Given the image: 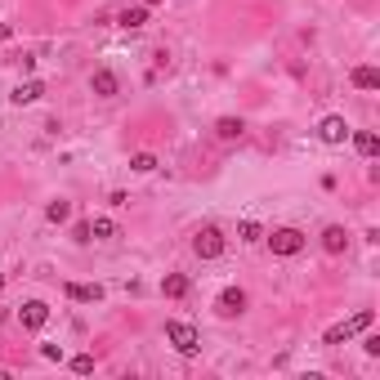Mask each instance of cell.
<instances>
[{"label": "cell", "instance_id": "cell-1", "mask_svg": "<svg viewBox=\"0 0 380 380\" xmlns=\"http://www.w3.org/2000/svg\"><path fill=\"white\" fill-rule=\"evenodd\" d=\"M371 322H376V313H371V309H358L349 322H336V327H332V332H327L322 340H327V344H340V340H349V336H358V332H367Z\"/></svg>", "mask_w": 380, "mask_h": 380}, {"label": "cell", "instance_id": "cell-2", "mask_svg": "<svg viewBox=\"0 0 380 380\" xmlns=\"http://www.w3.org/2000/svg\"><path fill=\"white\" fill-rule=\"evenodd\" d=\"M166 340H170V344H175V349L184 354V358H192L197 349H202V336H197L188 322H166Z\"/></svg>", "mask_w": 380, "mask_h": 380}, {"label": "cell", "instance_id": "cell-3", "mask_svg": "<svg viewBox=\"0 0 380 380\" xmlns=\"http://www.w3.org/2000/svg\"><path fill=\"white\" fill-rule=\"evenodd\" d=\"M192 251L202 255V260H220V255H224V233H220V228H210V224H206L202 233L192 237Z\"/></svg>", "mask_w": 380, "mask_h": 380}, {"label": "cell", "instance_id": "cell-4", "mask_svg": "<svg viewBox=\"0 0 380 380\" xmlns=\"http://www.w3.org/2000/svg\"><path fill=\"white\" fill-rule=\"evenodd\" d=\"M269 246H273V255H300L304 251V233L300 228H277V233L269 237Z\"/></svg>", "mask_w": 380, "mask_h": 380}, {"label": "cell", "instance_id": "cell-5", "mask_svg": "<svg viewBox=\"0 0 380 380\" xmlns=\"http://www.w3.org/2000/svg\"><path fill=\"white\" fill-rule=\"evenodd\" d=\"M19 322L27 327V332H41V327L49 322V304H45V300H27V304L19 309Z\"/></svg>", "mask_w": 380, "mask_h": 380}, {"label": "cell", "instance_id": "cell-6", "mask_svg": "<svg viewBox=\"0 0 380 380\" xmlns=\"http://www.w3.org/2000/svg\"><path fill=\"white\" fill-rule=\"evenodd\" d=\"M215 309H220L224 318H237V313L246 309V291H237V287H228V291H220V300H215Z\"/></svg>", "mask_w": 380, "mask_h": 380}, {"label": "cell", "instance_id": "cell-7", "mask_svg": "<svg viewBox=\"0 0 380 380\" xmlns=\"http://www.w3.org/2000/svg\"><path fill=\"white\" fill-rule=\"evenodd\" d=\"M318 139H322V143H344V139H349V125H344V117H327V121L318 125Z\"/></svg>", "mask_w": 380, "mask_h": 380}, {"label": "cell", "instance_id": "cell-8", "mask_svg": "<svg viewBox=\"0 0 380 380\" xmlns=\"http://www.w3.org/2000/svg\"><path fill=\"white\" fill-rule=\"evenodd\" d=\"M90 86H94V94H98V98H112V94H117V90H121V81H117V72H108V68H98V72L90 76Z\"/></svg>", "mask_w": 380, "mask_h": 380}, {"label": "cell", "instance_id": "cell-9", "mask_svg": "<svg viewBox=\"0 0 380 380\" xmlns=\"http://www.w3.org/2000/svg\"><path fill=\"white\" fill-rule=\"evenodd\" d=\"M344 246H349V233H344L340 224H332V228L322 233V251H327V255H340Z\"/></svg>", "mask_w": 380, "mask_h": 380}, {"label": "cell", "instance_id": "cell-10", "mask_svg": "<svg viewBox=\"0 0 380 380\" xmlns=\"http://www.w3.org/2000/svg\"><path fill=\"white\" fill-rule=\"evenodd\" d=\"M63 291H68V300H81V304H94V300H103V287H86V282H68Z\"/></svg>", "mask_w": 380, "mask_h": 380}, {"label": "cell", "instance_id": "cell-11", "mask_svg": "<svg viewBox=\"0 0 380 380\" xmlns=\"http://www.w3.org/2000/svg\"><path fill=\"white\" fill-rule=\"evenodd\" d=\"M215 135H220L224 143H233V139L246 135V125H242V117H220V121H215Z\"/></svg>", "mask_w": 380, "mask_h": 380}, {"label": "cell", "instance_id": "cell-12", "mask_svg": "<svg viewBox=\"0 0 380 380\" xmlns=\"http://www.w3.org/2000/svg\"><path fill=\"white\" fill-rule=\"evenodd\" d=\"M41 94H45V86H41V81H23V86H19V90H14L9 98H14V103H19V108H23V103H36V98H41Z\"/></svg>", "mask_w": 380, "mask_h": 380}, {"label": "cell", "instance_id": "cell-13", "mask_svg": "<svg viewBox=\"0 0 380 380\" xmlns=\"http://www.w3.org/2000/svg\"><path fill=\"white\" fill-rule=\"evenodd\" d=\"M161 291H166L170 300H184V295H188V277H184V273H166V282H161Z\"/></svg>", "mask_w": 380, "mask_h": 380}, {"label": "cell", "instance_id": "cell-14", "mask_svg": "<svg viewBox=\"0 0 380 380\" xmlns=\"http://www.w3.org/2000/svg\"><path fill=\"white\" fill-rule=\"evenodd\" d=\"M354 148H358L362 157H376V153H380V139L371 135V130H358V135H354Z\"/></svg>", "mask_w": 380, "mask_h": 380}, {"label": "cell", "instance_id": "cell-15", "mask_svg": "<svg viewBox=\"0 0 380 380\" xmlns=\"http://www.w3.org/2000/svg\"><path fill=\"white\" fill-rule=\"evenodd\" d=\"M354 86L358 90H376L380 86V72L376 68H354Z\"/></svg>", "mask_w": 380, "mask_h": 380}, {"label": "cell", "instance_id": "cell-16", "mask_svg": "<svg viewBox=\"0 0 380 380\" xmlns=\"http://www.w3.org/2000/svg\"><path fill=\"white\" fill-rule=\"evenodd\" d=\"M45 220H49V224L72 220V206H68V202H49V206H45Z\"/></svg>", "mask_w": 380, "mask_h": 380}, {"label": "cell", "instance_id": "cell-17", "mask_svg": "<svg viewBox=\"0 0 380 380\" xmlns=\"http://www.w3.org/2000/svg\"><path fill=\"white\" fill-rule=\"evenodd\" d=\"M143 23H148V5H135L121 14V27H143Z\"/></svg>", "mask_w": 380, "mask_h": 380}, {"label": "cell", "instance_id": "cell-18", "mask_svg": "<svg viewBox=\"0 0 380 380\" xmlns=\"http://www.w3.org/2000/svg\"><path fill=\"white\" fill-rule=\"evenodd\" d=\"M130 170H139V175L157 170V157H153V153H135V157H130Z\"/></svg>", "mask_w": 380, "mask_h": 380}, {"label": "cell", "instance_id": "cell-19", "mask_svg": "<svg viewBox=\"0 0 380 380\" xmlns=\"http://www.w3.org/2000/svg\"><path fill=\"white\" fill-rule=\"evenodd\" d=\"M112 233H117V224H112V220H94L90 224V237H112Z\"/></svg>", "mask_w": 380, "mask_h": 380}, {"label": "cell", "instance_id": "cell-20", "mask_svg": "<svg viewBox=\"0 0 380 380\" xmlns=\"http://www.w3.org/2000/svg\"><path fill=\"white\" fill-rule=\"evenodd\" d=\"M237 233H242V242H260V237H264V228H260L255 220H246V224L237 228Z\"/></svg>", "mask_w": 380, "mask_h": 380}, {"label": "cell", "instance_id": "cell-21", "mask_svg": "<svg viewBox=\"0 0 380 380\" xmlns=\"http://www.w3.org/2000/svg\"><path fill=\"white\" fill-rule=\"evenodd\" d=\"M72 371H81V376L94 371V358H90V354H76V358H72Z\"/></svg>", "mask_w": 380, "mask_h": 380}, {"label": "cell", "instance_id": "cell-22", "mask_svg": "<svg viewBox=\"0 0 380 380\" xmlns=\"http://www.w3.org/2000/svg\"><path fill=\"white\" fill-rule=\"evenodd\" d=\"M72 242H90V224H76L72 228Z\"/></svg>", "mask_w": 380, "mask_h": 380}, {"label": "cell", "instance_id": "cell-23", "mask_svg": "<svg viewBox=\"0 0 380 380\" xmlns=\"http://www.w3.org/2000/svg\"><path fill=\"white\" fill-rule=\"evenodd\" d=\"M143 5H148V9H153V5H161V0H143Z\"/></svg>", "mask_w": 380, "mask_h": 380}, {"label": "cell", "instance_id": "cell-24", "mask_svg": "<svg viewBox=\"0 0 380 380\" xmlns=\"http://www.w3.org/2000/svg\"><path fill=\"white\" fill-rule=\"evenodd\" d=\"M0 287H5V273H0Z\"/></svg>", "mask_w": 380, "mask_h": 380}]
</instances>
